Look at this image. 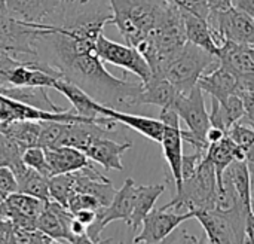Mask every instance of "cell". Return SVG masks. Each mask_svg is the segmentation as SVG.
Segmentation results:
<instances>
[{
    "instance_id": "1",
    "label": "cell",
    "mask_w": 254,
    "mask_h": 244,
    "mask_svg": "<svg viewBox=\"0 0 254 244\" xmlns=\"http://www.w3.org/2000/svg\"><path fill=\"white\" fill-rule=\"evenodd\" d=\"M37 42L48 45L52 55V60L48 63L55 66L64 79L80 86L98 103L118 110L135 106L143 83L115 78L104 69L103 61L95 52H74L55 25L43 33Z\"/></svg>"
},
{
    "instance_id": "2",
    "label": "cell",
    "mask_w": 254,
    "mask_h": 244,
    "mask_svg": "<svg viewBox=\"0 0 254 244\" xmlns=\"http://www.w3.org/2000/svg\"><path fill=\"white\" fill-rule=\"evenodd\" d=\"M168 0H110L112 19L127 45L137 48L168 15Z\"/></svg>"
},
{
    "instance_id": "3",
    "label": "cell",
    "mask_w": 254,
    "mask_h": 244,
    "mask_svg": "<svg viewBox=\"0 0 254 244\" xmlns=\"http://www.w3.org/2000/svg\"><path fill=\"white\" fill-rule=\"evenodd\" d=\"M219 189L214 164L205 157L195 174L182 182L180 189L176 191L174 198L162 206V209H188L192 212L213 210L216 194Z\"/></svg>"
},
{
    "instance_id": "4",
    "label": "cell",
    "mask_w": 254,
    "mask_h": 244,
    "mask_svg": "<svg viewBox=\"0 0 254 244\" xmlns=\"http://www.w3.org/2000/svg\"><path fill=\"white\" fill-rule=\"evenodd\" d=\"M219 64L220 63L216 54H211L188 40L183 49L167 67L165 78L177 88L180 94H188L198 83L204 73L210 72Z\"/></svg>"
},
{
    "instance_id": "5",
    "label": "cell",
    "mask_w": 254,
    "mask_h": 244,
    "mask_svg": "<svg viewBox=\"0 0 254 244\" xmlns=\"http://www.w3.org/2000/svg\"><path fill=\"white\" fill-rule=\"evenodd\" d=\"M95 54L100 57L103 63L121 67L125 72L135 75L141 83H147L153 76L146 58L141 55V52L137 48L131 45H122L113 42L107 39L103 33L97 40Z\"/></svg>"
},
{
    "instance_id": "6",
    "label": "cell",
    "mask_w": 254,
    "mask_h": 244,
    "mask_svg": "<svg viewBox=\"0 0 254 244\" xmlns=\"http://www.w3.org/2000/svg\"><path fill=\"white\" fill-rule=\"evenodd\" d=\"M207 19L216 34L219 46L225 40L240 45L254 43V19L234 6L226 10H210Z\"/></svg>"
},
{
    "instance_id": "7",
    "label": "cell",
    "mask_w": 254,
    "mask_h": 244,
    "mask_svg": "<svg viewBox=\"0 0 254 244\" xmlns=\"http://www.w3.org/2000/svg\"><path fill=\"white\" fill-rule=\"evenodd\" d=\"M195 218L192 210L186 213H173L170 209H152L144 218L138 234L132 239L134 243H162L183 222Z\"/></svg>"
},
{
    "instance_id": "8",
    "label": "cell",
    "mask_w": 254,
    "mask_h": 244,
    "mask_svg": "<svg viewBox=\"0 0 254 244\" xmlns=\"http://www.w3.org/2000/svg\"><path fill=\"white\" fill-rule=\"evenodd\" d=\"M173 107L177 110L180 121L188 125V130L193 136L207 140L205 136L210 128V118L205 106L204 91L198 83L188 94H179Z\"/></svg>"
},
{
    "instance_id": "9",
    "label": "cell",
    "mask_w": 254,
    "mask_h": 244,
    "mask_svg": "<svg viewBox=\"0 0 254 244\" xmlns=\"http://www.w3.org/2000/svg\"><path fill=\"white\" fill-rule=\"evenodd\" d=\"M71 173L74 179V191L94 197L103 207L110 204L116 194V189L113 188L112 180L101 174L97 168H94L92 164Z\"/></svg>"
},
{
    "instance_id": "10",
    "label": "cell",
    "mask_w": 254,
    "mask_h": 244,
    "mask_svg": "<svg viewBox=\"0 0 254 244\" xmlns=\"http://www.w3.org/2000/svg\"><path fill=\"white\" fill-rule=\"evenodd\" d=\"M131 148H132V143L129 142L118 143L112 140L109 136H103V137L94 139L83 152L92 163L103 165L106 170L122 171L124 170L122 155Z\"/></svg>"
},
{
    "instance_id": "11",
    "label": "cell",
    "mask_w": 254,
    "mask_h": 244,
    "mask_svg": "<svg viewBox=\"0 0 254 244\" xmlns=\"http://www.w3.org/2000/svg\"><path fill=\"white\" fill-rule=\"evenodd\" d=\"M165 161L170 167L171 179L176 191L182 186V161H183V137L180 124H164V134L161 140Z\"/></svg>"
},
{
    "instance_id": "12",
    "label": "cell",
    "mask_w": 254,
    "mask_h": 244,
    "mask_svg": "<svg viewBox=\"0 0 254 244\" xmlns=\"http://www.w3.org/2000/svg\"><path fill=\"white\" fill-rule=\"evenodd\" d=\"M100 113L103 116H109L112 119H115L118 124H122L128 128H132L134 131L140 133L141 136H144L146 139L161 143L162 140V134H164V124L161 119H155V118H149V116H141V115H132V113H127L109 106L101 104V110Z\"/></svg>"
},
{
    "instance_id": "13",
    "label": "cell",
    "mask_w": 254,
    "mask_h": 244,
    "mask_svg": "<svg viewBox=\"0 0 254 244\" xmlns=\"http://www.w3.org/2000/svg\"><path fill=\"white\" fill-rule=\"evenodd\" d=\"M51 170V176L71 173L88 167L92 161L85 155L83 151L73 146H57V148H43Z\"/></svg>"
},
{
    "instance_id": "14",
    "label": "cell",
    "mask_w": 254,
    "mask_h": 244,
    "mask_svg": "<svg viewBox=\"0 0 254 244\" xmlns=\"http://www.w3.org/2000/svg\"><path fill=\"white\" fill-rule=\"evenodd\" d=\"M198 85L205 94L217 98L220 103H225L232 94L237 92V76L229 69L219 64L204 73L199 78Z\"/></svg>"
},
{
    "instance_id": "15",
    "label": "cell",
    "mask_w": 254,
    "mask_h": 244,
    "mask_svg": "<svg viewBox=\"0 0 254 244\" xmlns=\"http://www.w3.org/2000/svg\"><path fill=\"white\" fill-rule=\"evenodd\" d=\"M52 88L57 89L58 92H61L71 103L73 110L77 115L89 118V119H97V118L103 116L100 113L101 103H98L95 98H92L86 91H83L76 83H73L64 78H57Z\"/></svg>"
},
{
    "instance_id": "16",
    "label": "cell",
    "mask_w": 254,
    "mask_h": 244,
    "mask_svg": "<svg viewBox=\"0 0 254 244\" xmlns=\"http://www.w3.org/2000/svg\"><path fill=\"white\" fill-rule=\"evenodd\" d=\"M216 57L219 63L229 69L235 76L254 72V58L247 45L225 40L219 46Z\"/></svg>"
},
{
    "instance_id": "17",
    "label": "cell",
    "mask_w": 254,
    "mask_h": 244,
    "mask_svg": "<svg viewBox=\"0 0 254 244\" xmlns=\"http://www.w3.org/2000/svg\"><path fill=\"white\" fill-rule=\"evenodd\" d=\"M179 94L177 88L167 78H152L147 83H143V88L137 95L135 106L153 104L162 109L173 106Z\"/></svg>"
},
{
    "instance_id": "18",
    "label": "cell",
    "mask_w": 254,
    "mask_h": 244,
    "mask_svg": "<svg viewBox=\"0 0 254 244\" xmlns=\"http://www.w3.org/2000/svg\"><path fill=\"white\" fill-rule=\"evenodd\" d=\"M205 157L214 164L216 174H217V183H219L220 188L223 186L222 179H223L225 170L234 161H238V160H244L246 158L244 151L241 148H238L226 134L219 142L208 145V151H207V155Z\"/></svg>"
},
{
    "instance_id": "19",
    "label": "cell",
    "mask_w": 254,
    "mask_h": 244,
    "mask_svg": "<svg viewBox=\"0 0 254 244\" xmlns=\"http://www.w3.org/2000/svg\"><path fill=\"white\" fill-rule=\"evenodd\" d=\"M182 15H183L188 40L196 46L204 48L205 51H208L211 54H216L219 45H217L216 34H214L208 19L198 16L195 13H190V12H185V10H182Z\"/></svg>"
},
{
    "instance_id": "20",
    "label": "cell",
    "mask_w": 254,
    "mask_h": 244,
    "mask_svg": "<svg viewBox=\"0 0 254 244\" xmlns=\"http://www.w3.org/2000/svg\"><path fill=\"white\" fill-rule=\"evenodd\" d=\"M12 171L15 173L16 183H18V192L28 194L33 197H37L43 201H49V189H48V179L39 171L27 167L22 160L15 163L12 167Z\"/></svg>"
},
{
    "instance_id": "21",
    "label": "cell",
    "mask_w": 254,
    "mask_h": 244,
    "mask_svg": "<svg viewBox=\"0 0 254 244\" xmlns=\"http://www.w3.org/2000/svg\"><path fill=\"white\" fill-rule=\"evenodd\" d=\"M165 191L164 183H155V185H137L135 192V203L134 210L129 221V228L137 234L141 228V224L144 218L149 215V212L155 207V203Z\"/></svg>"
},
{
    "instance_id": "22",
    "label": "cell",
    "mask_w": 254,
    "mask_h": 244,
    "mask_svg": "<svg viewBox=\"0 0 254 244\" xmlns=\"http://www.w3.org/2000/svg\"><path fill=\"white\" fill-rule=\"evenodd\" d=\"M0 94H4L16 101L49 110V112H63L64 107L57 106L43 86H13V85H0Z\"/></svg>"
},
{
    "instance_id": "23",
    "label": "cell",
    "mask_w": 254,
    "mask_h": 244,
    "mask_svg": "<svg viewBox=\"0 0 254 244\" xmlns=\"http://www.w3.org/2000/svg\"><path fill=\"white\" fill-rule=\"evenodd\" d=\"M0 133L13 140L22 151L30 146H39L40 121H12L0 122Z\"/></svg>"
},
{
    "instance_id": "24",
    "label": "cell",
    "mask_w": 254,
    "mask_h": 244,
    "mask_svg": "<svg viewBox=\"0 0 254 244\" xmlns=\"http://www.w3.org/2000/svg\"><path fill=\"white\" fill-rule=\"evenodd\" d=\"M48 189L49 197L52 201L60 203L61 206H67V200L70 194L74 191V179L73 173H63L54 174L48 179Z\"/></svg>"
},
{
    "instance_id": "25",
    "label": "cell",
    "mask_w": 254,
    "mask_h": 244,
    "mask_svg": "<svg viewBox=\"0 0 254 244\" xmlns=\"http://www.w3.org/2000/svg\"><path fill=\"white\" fill-rule=\"evenodd\" d=\"M226 136L238 148H241L244 151V155H246V152L254 145V125L246 116H243L240 121L234 122L228 128Z\"/></svg>"
},
{
    "instance_id": "26",
    "label": "cell",
    "mask_w": 254,
    "mask_h": 244,
    "mask_svg": "<svg viewBox=\"0 0 254 244\" xmlns=\"http://www.w3.org/2000/svg\"><path fill=\"white\" fill-rule=\"evenodd\" d=\"M65 122L60 121H40V136L39 146L42 148H57L61 146Z\"/></svg>"
},
{
    "instance_id": "27",
    "label": "cell",
    "mask_w": 254,
    "mask_h": 244,
    "mask_svg": "<svg viewBox=\"0 0 254 244\" xmlns=\"http://www.w3.org/2000/svg\"><path fill=\"white\" fill-rule=\"evenodd\" d=\"M21 160L27 167L39 171L45 177H51V170H49V165H48L46 154H45V149L42 146L25 148L22 151V154H21Z\"/></svg>"
},
{
    "instance_id": "28",
    "label": "cell",
    "mask_w": 254,
    "mask_h": 244,
    "mask_svg": "<svg viewBox=\"0 0 254 244\" xmlns=\"http://www.w3.org/2000/svg\"><path fill=\"white\" fill-rule=\"evenodd\" d=\"M222 104V119H223V125L228 131V128L240 121L244 115H246V107H244V101L238 94H232L225 103Z\"/></svg>"
},
{
    "instance_id": "29",
    "label": "cell",
    "mask_w": 254,
    "mask_h": 244,
    "mask_svg": "<svg viewBox=\"0 0 254 244\" xmlns=\"http://www.w3.org/2000/svg\"><path fill=\"white\" fill-rule=\"evenodd\" d=\"M12 243L15 244H52L55 243L49 236H46L43 231H40L39 228H21V227H13L12 231Z\"/></svg>"
},
{
    "instance_id": "30",
    "label": "cell",
    "mask_w": 254,
    "mask_h": 244,
    "mask_svg": "<svg viewBox=\"0 0 254 244\" xmlns=\"http://www.w3.org/2000/svg\"><path fill=\"white\" fill-rule=\"evenodd\" d=\"M71 213H76L79 210H83V209H92V210H97L100 206V203L88 195V194H83V192H77V191H73L67 200V206H65Z\"/></svg>"
},
{
    "instance_id": "31",
    "label": "cell",
    "mask_w": 254,
    "mask_h": 244,
    "mask_svg": "<svg viewBox=\"0 0 254 244\" xmlns=\"http://www.w3.org/2000/svg\"><path fill=\"white\" fill-rule=\"evenodd\" d=\"M168 1L176 4L180 10L190 12L202 18H208L210 15L208 0H168Z\"/></svg>"
},
{
    "instance_id": "32",
    "label": "cell",
    "mask_w": 254,
    "mask_h": 244,
    "mask_svg": "<svg viewBox=\"0 0 254 244\" xmlns=\"http://www.w3.org/2000/svg\"><path fill=\"white\" fill-rule=\"evenodd\" d=\"M0 192H3L4 195L18 192L16 177L9 165H0Z\"/></svg>"
},
{
    "instance_id": "33",
    "label": "cell",
    "mask_w": 254,
    "mask_h": 244,
    "mask_svg": "<svg viewBox=\"0 0 254 244\" xmlns=\"http://www.w3.org/2000/svg\"><path fill=\"white\" fill-rule=\"evenodd\" d=\"M205 158L204 154L201 152H193L190 155H183V161H182V179L186 180L189 177H192L199 165V163Z\"/></svg>"
},
{
    "instance_id": "34",
    "label": "cell",
    "mask_w": 254,
    "mask_h": 244,
    "mask_svg": "<svg viewBox=\"0 0 254 244\" xmlns=\"http://www.w3.org/2000/svg\"><path fill=\"white\" fill-rule=\"evenodd\" d=\"M243 101H244V107H246V118L254 125V91L252 92H241L238 94Z\"/></svg>"
},
{
    "instance_id": "35",
    "label": "cell",
    "mask_w": 254,
    "mask_h": 244,
    "mask_svg": "<svg viewBox=\"0 0 254 244\" xmlns=\"http://www.w3.org/2000/svg\"><path fill=\"white\" fill-rule=\"evenodd\" d=\"M95 212L97 210H92V209H83V210H79V212H76L73 215H74V218L77 221H80L88 228L95 221Z\"/></svg>"
},
{
    "instance_id": "36",
    "label": "cell",
    "mask_w": 254,
    "mask_h": 244,
    "mask_svg": "<svg viewBox=\"0 0 254 244\" xmlns=\"http://www.w3.org/2000/svg\"><path fill=\"white\" fill-rule=\"evenodd\" d=\"M232 6L254 19V0H232Z\"/></svg>"
},
{
    "instance_id": "37",
    "label": "cell",
    "mask_w": 254,
    "mask_h": 244,
    "mask_svg": "<svg viewBox=\"0 0 254 244\" xmlns=\"http://www.w3.org/2000/svg\"><path fill=\"white\" fill-rule=\"evenodd\" d=\"M226 133L223 131V130H220V128H217V127H211L210 125V128H208V131H207V142L208 143H216V142H219L223 136H225Z\"/></svg>"
},
{
    "instance_id": "38",
    "label": "cell",
    "mask_w": 254,
    "mask_h": 244,
    "mask_svg": "<svg viewBox=\"0 0 254 244\" xmlns=\"http://www.w3.org/2000/svg\"><path fill=\"white\" fill-rule=\"evenodd\" d=\"M210 10H226L232 6V0H208Z\"/></svg>"
},
{
    "instance_id": "39",
    "label": "cell",
    "mask_w": 254,
    "mask_h": 244,
    "mask_svg": "<svg viewBox=\"0 0 254 244\" xmlns=\"http://www.w3.org/2000/svg\"><path fill=\"white\" fill-rule=\"evenodd\" d=\"M65 3H68V4H86V3H89L91 0H64Z\"/></svg>"
},
{
    "instance_id": "40",
    "label": "cell",
    "mask_w": 254,
    "mask_h": 244,
    "mask_svg": "<svg viewBox=\"0 0 254 244\" xmlns=\"http://www.w3.org/2000/svg\"><path fill=\"white\" fill-rule=\"evenodd\" d=\"M6 197H7V195H4L3 192H0V206H1L3 203H4V200H6Z\"/></svg>"
},
{
    "instance_id": "41",
    "label": "cell",
    "mask_w": 254,
    "mask_h": 244,
    "mask_svg": "<svg viewBox=\"0 0 254 244\" xmlns=\"http://www.w3.org/2000/svg\"><path fill=\"white\" fill-rule=\"evenodd\" d=\"M252 210H253V216H254V197H253V200H252Z\"/></svg>"
}]
</instances>
